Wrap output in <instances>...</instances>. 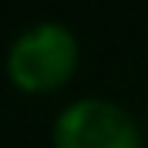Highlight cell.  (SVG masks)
I'll list each match as a JSON object with an SVG mask.
<instances>
[{
    "mask_svg": "<svg viewBox=\"0 0 148 148\" xmlns=\"http://www.w3.org/2000/svg\"><path fill=\"white\" fill-rule=\"evenodd\" d=\"M51 141L54 148H141V128L108 98H77L57 111Z\"/></svg>",
    "mask_w": 148,
    "mask_h": 148,
    "instance_id": "obj_2",
    "label": "cell"
},
{
    "mask_svg": "<svg viewBox=\"0 0 148 148\" xmlns=\"http://www.w3.org/2000/svg\"><path fill=\"white\" fill-rule=\"evenodd\" d=\"M77 67V37L61 20L24 27L7 51V74L20 91L44 94L67 81Z\"/></svg>",
    "mask_w": 148,
    "mask_h": 148,
    "instance_id": "obj_1",
    "label": "cell"
}]
</instances>
